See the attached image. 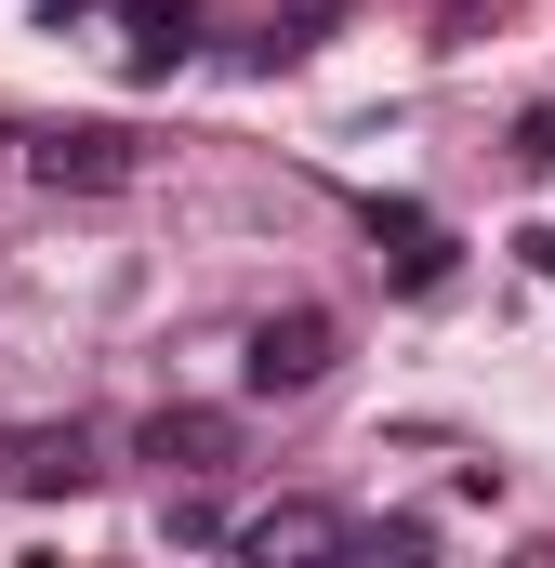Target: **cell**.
Returning <instances> with one entry per match:
<instances>
[{"instance_id": "cell-6", "label": "cell", "mask_w": 555, "mask_h": 568, "mask_svg": "<svg viewBox=\"0 0 555 568\" xmlns=\"http://www.w3.org/2000/svg\"><path fill=\"white\" fill-rule=\"evenodd\" d=\"M0 476H13L27 503H53V489H93V436H80V424H67V436H13V449H0Z\"/></svg>"}, {"instance_id": "cell-5", "label": "cell", "mask_w": 555, "mask_h": 568, "mask_svg": "<svg viewBox=\"0 0 555 568\" xmlns=\"http://www.w3.org/2000/svg\"><path fill=\"white\" fill-rule=\"evenodd\" d=\"M344 542H357V529H344V516H331V503H265V516H239V556H344Z\"/></svg>"}, {"instance_id": "cell-8", "label": "cell", "mask_w": 555, "mask_h": 568, "mask_svg": "<svg viewBox=\"0 0 555 568\" xmlns=\"http://www.w3.org/2000/svg\"><path fill=\"white\" fill-rule=\"evenodd\" d=\"M516 172H555V106H529V120H516Z\"/></svg>"}, {"instance_id": "cell-9", "label": "cell", "mask_w": 555, "mask_h": 568, "mask_svg": "<svg viewBox=\"0 0 555 568\" xmlns=\"http://www.w3.org/2000/svg\"><path fill=\"white\" fill-rule=\"evenodd\" d=\"M516 252H529V265H543V278H555V225H529V239H516Z\"/></svg>"}, {"instance_id": "cell-2", "label": "cell", "mask_w": 555, "mask_h": 568, "mask_svg": "<svg viewBox=\"0 0 555 568\" xmlns=\"http://www.w3.org/2000/svg\"><path fill=\"white\" fill-rule=\"evenodd\" d=\"M27 172H40L53 199H107V185H133V172H145V145L80 120V133H40V145H27Z\"/></svg>"}, {"instance_id": "cell-1", "label": "cell", "mask_w": 555, "mask_h": 568, "mask_svg": "<svg viewBox=\"0 0 555 568\" xmlns=\"http://www.w3.org/2000/svg\"><path fill=\"white\" fill-rule=\"evenodd\" d=\"M331 357H344V331H331L317 304H278V317H252V344H239V384H252V397H317Z\"/></svg>"}, {"instance_id": "cell-7", "label": "cell", "mask_w": 555, "mask_h": 568, "mask_svg": "<svg viewBox=\"0 0 555 568\" xmlns=\"http://www.w3.org/2000/svg\"><path fill=\"white\" fill-rule=\"evenodd\" d=\"M199 53V27H185V0H133V80H172Z\"/></svg>"}, {"instance_id": "cell-3", "label": "cell", "mask_w": 555, "mask_h": 568, "mask_svg": "<svg viewBox=\"0 0 555 568\" xmlns=\"http://www.w3.org/2000/svg\"><path fill=\"white\" fill-rule=\"evenodd\" d=\"M133 449L159 476H225V463H239V424H225V410H145Z\"/></svg>"}, {"instance_id": "cell-4", "label": "cell", "mask_w": 555, "mask_h": 568, "mask_svg": "<svg viewBox=\"0 0 555 568\" xmlns=\"http://www.w3.org/2000/svg\"><path fill=\"white\" fill-rule=\"evenodd\" d=\"M371 239H384V278H397V291L450 278V225H436L423 199H371Z\"/></svg>"}]
</instances>
